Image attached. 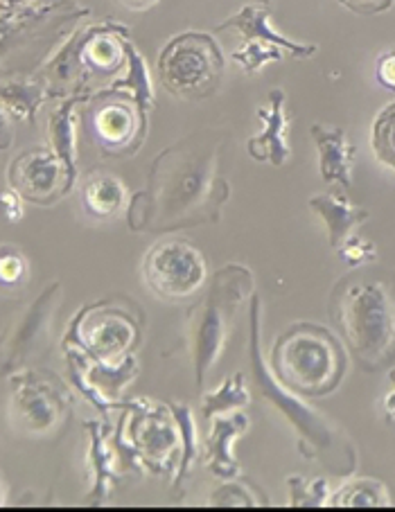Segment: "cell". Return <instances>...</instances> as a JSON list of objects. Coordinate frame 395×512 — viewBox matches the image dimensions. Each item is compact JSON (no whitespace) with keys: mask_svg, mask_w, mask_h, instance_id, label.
I'll return each instance as SVG.
<instances>
[{"mask_svg":"<svg viewBox=\"0 0 395 512\" xmlns=\"http://www.w3.org/2000/svg\"><path fill=\"white\" fill-rule=\"evenodd\" d=\"M219 143L186 138L156 156L145 192L134 194L129 206L131 231H174L204 222H217L231 194L228 183L215 174Z\"/></svg>","mask_w":395,"mask_h":512,"instance_id":"obj_1","label":"cell"},{"mask_svg":"<svg viewBox=\"0 0 395 512\" xmlns=\"http://www.w3.org/2000/svg\"><path fill=\"white\" fill-rule=\"evenodd\" d=\"M330 319L359 366L380 370L395 355V285L380 271L362 269L337 282Z\"/></svg>","mask_w":395,"mask_h":512,"instance_id":"obj_2","label":"cell"},{"mask_svg":"<svg viewBox=\"0 0 395 512\" xmlns=\"http://www.w3.org/2000/svg\"><path fill=\"white\" fill-rule=\"evenodd\" d=\"M346 350L323 325L294 323L271 348V373L298 397H321L335 391L346 375Z\"/></svg>","mask_w":395,"mask_h":512,"instance_id":"obj_3","label":"cell"},{"mask_svg":"<svg viewBox=\"0 0 395 512\" xmlns=\"http://www.w3.org/2000/svg\"><path fill=\"white\" fill-rule=\"evenodd\" d=\"M251 341H249V352H251V373L256 388L262 393L265 400L274 402L280 413L292 422L296 427L298 445H301V452L307 458H319V461L330 467L335 474L348 476L355 472L357 465V454L355 447L350 440L341 434L337 427H332L330 422L314 413L312 409L298 400V395L289 393L287 388L280 386L274 377L267 373L265 361L260 355V300H251Z\"/></svg>","mask_w":395,"mask_h":512,"instance_id":"obj_4","label":"cell"},{"mask_svg":"<svg viewBox=\"0 0 395 512\" xmlns=\"http://www.w3.org/2000/svg\"><path fill=\"white\" fill-rule=\"evenodd\" d=\"M253 289V273L242 264H226L213 278V285L204 303L195 312L192 323V350H195V377L201 391L208 370L226 348L231 339L233 321L244 300H249Z\"/></svg>","mask_w":395,"mask_h":512,"instance_id":"obj_5","label":"cell"},{"mask_svg":"<svg viewBox=\"0 0 395 512\" xmlns=\"http://www.w3.org/2000/svg\"><path fill=\"white\" fill-rule=\"evenodd\" d=\"M222 75V48L208 32L177 34L158 55V79L165 91L181 100H206L215 95Z\"/></svg>","mask_w":395,"mask_h":512,"instance_id":"obj_6","label":"cell"},{"mask_svg":"<svg viewBox=\"0 0 395 512\" xmlns=\"http://www.w3.org/2000/svg\"><path fill=\"white\" fill-rule=\"evenodd\" d=\"M122 429L136 461L154 474H168L181 456V436L170 406L149 400L122 402Z\"/></svg>","mask_w":395,"mask_h":512,"instance_id":"obj_7","label":"cell"},{"mask_svg":"<svg viewBox=\"0 0 395 512\" xmlns=\"http://www.w3.org/2000/svg\"><path fill=\"white\" fill-rule=\"evenodd\" d=\"M138 343V323L118 307L93 303L79 312L66 334L64 350L75 348L91 359L118 364Z\"/></svg>","mask_w":395,"mask_h":512,"instance_id":"obj_8","label":"cell"},{"mask_svg":"<svg viewBox=\"0 0 395 512\" xmlns=\"http://www.w3.org/2000/svg\"><path fill=\"white\" fill-rule=\"evenodd\" d=\"M143 276L152 294L179 303L195 296L206 285V260L195 244L188 240H163L147 251L143 260Z\"/></svg>","mask_w":395,"mask_h":512,"instance_id":"obj_9","label":"cell"},{"mask_svg":"<svg viewBox=\"0 0 395 512\" xmlns=\"http://www.w3.org/2000/svg\"><path fill=\"white\" fill-rule=\"evenodd\" d=\"M70 397L55 377L46 373H14L10 413L16 429L30 436L57 431L66 418Z\"/></svg>","mask_w":395,"mask_h":512,"instance_id":"obj_10","label":"cell"},{"mask_svg":"<svg viewBox=\"0 0 395 512\" xmlns=\"http://www.w3.org/2000/svg\"><path fill=\"white\" fill-rule=\"evenodd\" d=\"M59 296L61 285L52 282L0 337V377H12L14 373H19L30 359L37 357L48 346Z\"/></svg>","mask_w":395,"mask_h":512,"instance_id":"obj_11","label":"cell"},{"mask_svg":"<svg viewBox=\"0 0 395 512\" xmlns=\"http://www.w3.org/2000/svg\"><path fill=\"white\" fill-rule=\"evenodd\" d=\"M98 104L91 113L93 134L109 154H134L143 145L147 129L140 122V113L129 93L98 91L93 95Z\"/></svg>","mask_w":395,"mask_h":512,"instance_id":"obj_12","label":"cell"},{"mask_svg":"<svg viewBox=\"0 0 395 512\" xmlns=\"http://www.w3.org/2000/svg\"><path fill=\"white\" fill-rule=\"evenodd\" d=\"M7 179H10V188L19 192L25 201L39 203V206H50L73 190L64 163L50 147H34L16 156L7 170Z\"/></svg>","mask_w":395,"mask_h":512,"instance_id":"obj_13","label":"cell"},{"mask_svg":"<svg viewBox=\"0 0 395 512\" xmlns=\"http://www.w3.org/2000/svg\"><path fill=\"white\" fill-rule=\"evenodd\" d=\"M68 14H91L89 7H79L73 0H43V3L0 10V61L37 41V34L50 21Z\"/></svg>","mask_w":395,"mask_h":512,"instance_id":"obj_14","label":"cell"},{"mask_svg":"<svg viewBox=\"0 0 395 512\" xmlns=\"http://www.w3.org/2000/svg\"><path fill=\"white\" fill-rule=\"evenodd\" d=\"M258 118L262 120V131L249 140V156L258 163L285 165L292 156L287 145V113H285V91L274 88L269 93L267 107L258 109Z\"/></svg>","mask_w":395,"mask_h":512,"instance_id":"obj_15","label":"cell"},{"mask_svg":"<svg viewBox=\"0 0 395 512\" xmlns=\"http://www.w3.org/2000/svg\"><path fill=\"white\" fill-rule=\"evenodd\" d=\"M210 431L204 445V463L210 472H213L219 481H231L240 474V465L233 458V443L235 438L247 434L251 422L244 413L228 411V416H213L208 420Z\"/></svg>","mask_w":395,"mask_h":512,"instance_id":"obj_16","label":"cell"},{"mask_svg":"<svg viewBox=\"0 0 395 512\" xmlns=\"http://www.w3.org/2000/svg\"><path fill=\"white\" fill-rule=\"evenodd\" d=\"M312 138L319 149V170L326 183H337L344 190L353 188L355 145H350L344 127L312 125Z\"/></svg>","mask_w":395,"mask_h":512,"instance_id":"obj_17","label":"cell"},{"mask_svg":"<svg viewBox=\"0 0 395 512\" xmlns=\"http://www.w3.org/2000/svg\"><path fill=\"white\" fill-rule=\"evenodd\" d=\"M93 95L95 91H91V88L66 95L48 118L50 149L59 156V161L64 163L68 179L73 185L77 181V107L79 104L91 102Z\"/></svg>","mask_w":395,"mask_h":512,"instance_id":"obj_18","label":"cell"},{"mask_svg":"<svg viewBox=\"0 0 395 512\" xmlns=\"http://www.w3.org/2000/svg\"><path fill=\"white\" fill-rule=\"evenodd\" d=\"M237 30L242 34L244 39H260V41H267V43H274V46L283 48L289 55L296 57V59H310L316 55V46H307V43H296L292 39L283 37V34H278L274 28L269 25V7L262 5H247L242 7L240 12L228 16L226 21H222L215 28V32H224V30Z\"/></svg>","mask_w":395,"mask_h":512,"instance_id":"obj_19","label":"cell"},{"mask_svg":"<svg viewBox=\"0 0 395 512\" xmlns=\"http://www.w3.org/2000/svg\"><path fill=\"white\" fill-rule=\"evenodd\" d=\"M310 208L326 222L328 240L335 251L353 235L359 224L371 219L366 208H355L346 197H337V194H316L310 199Z\"/></svg>","mask_w":395,"mask_h":512,"instance_id":"obj_20","label":"cell"},{"mask_svg":"<svg viewBox=\"0 0 395 512\" xmlns=\"http://www.w3.org/2000/svg\"><path fill=\"white\" fill-rule=\"evenodd\" d=\"M48 100H52V91L39 75L0 79V104L10 116L30 125L37 122V113Z\"/></svg>","mask_w":395,"mask_h":512,"instance_id":"obj_21","label":"cell"},{"mask_svg":"<svg viewBox=\"0 0 395 512\" xmlns=\"http://www.w3.org/2000/svg\"><path fill=\"white\" fill-rule=\"evenodd\" d=\"M91 434L89 461L93 465V490L89 494L91 503H104L109 499V490L116 485L118 470V449L113 438L109 440V427L100 422H86Z\"/></svg>","mask_w":395,"mask_h":512,"instance_id":"obj_22","label":"cell"},{"mask_svg":"<svg viewBox=\"0 0 395 512\" xmlns=\"http://www.w3.org/2000/svg\"><path fill=\"white\" fill-rule=\"evenodd\" d=\"M82 203L89 215L98 219H113L125 208L127 188L118 176L93 172L82 188Z\"/></svg>","mask_w":395,"mask_h":512,"instance_id":"obj_23","label":"cell"},{"mask_svg":"<svg viewBox=\"0 0 395 512\" xmlns=\"http://www.w3.org/2000/svg\"><path fill=\"white\" fill-rule=\"evenodd\" d=\"M125 52H127V77H120L116 82H111L109 91L129 93L140 113V122H143V127L147 129V116L149 111L154 109L152 77H149L143 55H140L129 39H125Z\"/></svg>","mask_w":395,"mask_h":512,"instance_id":"obj_24","label":"cell"},{"mask_svg":"<svg viewBox=\"0 0 395 512\" xmlns=\"http://www.w3.org/2000/svg\"><path fill=\"white\" fill-rule=\"evenodd\" d=\"M328 506L332 508H382L393 506V499L386 485L373 479L348 481L346 485L330 494Z\"/></svg>","mask_w":395,"mask_h":512,"instance_id":"obj_25","label":"cell"},{"mask_svg":"<svg viewBox=\"0 0 395 512\" xmlns=\"http://www.w3.org/2000/svg\"><path fill=\"white\" fill-rule=\"evenodd\" d=\"M249 402L251 395L247 388H244V373H235L233 377H228L217 391L206 395L201 411H204V420L208 422L213 416H219V413L244 409Z\"/></svg>","mask_w":395,"mask_h":512,"instance_id":"obj_26","label":"cell"},{"mask_svg":"<svg viewBox=\"0 0 395 512\" xmlns=\"http://www.w3.org/2000/svg\"><path fill=\"white\" fill-rule=\"evenodd\" d=\"M174 413V420H177L179 436H181V456L177 465V476H174V485L183 483V479L190 474L192 463L197 458V427H195V416L188 409L186 404H170Z\"/></svg>","mask_w":395,"mask_h":512,"instance_id":"obj_27","label":"cell"},{"mask_svg":"<svg viewBox=\"0 0 395 512\" xmlns=\"http://www.w3.org/2000/svg\"><path fill=\"white\" fill-rule=\"evenodd\" d=\"M371 145L377 161L391 167L395 172V102L386 104V107L377 113L371 131Z\"/></svg>","mask_w":395,"mask_h":512,"instance_id":"obj_28","label":"cell"},{"mask_svg":"<svg viewBox=\"0 0 395 512\" xmlns=\"http://www.w3.org/2000/svg\"><path fill=\"white\" fill-rule=\"evenodd\" d=\"M289 506L294 508H321L328 506L330 490L326 479L307 481L303 476H289Z\"/></svg>","mask_w":395,"mask_h":512,"instance_id":"obj_29","label":"cell"},{"mask_svg":"<svg viewBox=\"0 0 395 512\" xmlns=\"http://www.w3.org/2000/svg\"><path fill=\"white\" fill-rule=\"evenodd\" d=\"M283 48L274 46V43H267V41H260V39H249L244 43L242 48H237L233 52V61L235 64H240L244 73H258L262 66L267 64H274V61L283 59Z\"/></svg>","mask_w":395,"mask_h":512,"instance_id":"obj_30","label":"cell"},{"mask_svg":"<svg viewBox=\"0 0 395 512\" xmlns=\"http://www.w3.org/2000/svg\"><path fill=\"white\" fill-rule=\"evenodd\" d=\"M267 499H256L247 483L226 481L210 494V506H265Z\"/></svg>","mask_w":395,"mask_h":512,"instance_id":"obj_31","label":"cell"},{"mask_svg":"<svg viewBox=\"0 0 395 512\" xmlns=\"http://www.w3.org/2000/svg\"><path fill=\"white\" fill-rule=\"evenodd\" d=\"M28 278V260L14 246H0V285L16 287Z\"/></svg>","mask_w":395,"mask_h":512,"instance_id":"obj_32","label":"cell"},{"mask_svg":"<svg viewBox=\"0 0 395 512\" xmlns=\"http://www.w3.org/2000/svg\"><path fill=\"white\" fill-rule=\"evenodd\" d=\"M337 253L341 255V260L350 264V267H362V264L375 262V258H377L375 244L366 242L364 237H359V235H350L348 240L339 246Z\"/></svg>","mask_w":395,"mask_h":512,"instance_id":"obj_33","label":"cell"},{"mask_svg":"<svg viewBox=\"0 0 395 512\" xmlns=\"http://www.w3.org/2000/svg\"><path fill=\"white\" fill-rule=\"evenodd\" d=\"M23 201L25 199L14 188H7L0 192V210H3L7 222H21L25 215Z\"/></svg>","mask_w":395,"mask_h":512,"instance_id":"obj_34","label":"cell"},{"mask_svg":"<svg viewBox=\"0 0 395 512\" xmlns=\"http://www.w3.org/2000/svg\"><path fill=\"white\" fill-rule=\"evenodd\" d=\"M375 79L386 91H395V50L384 52L375 61Z\"/></svg>","mask_w":395,"mask_h":512,"instance_id":"obj_35","label":"cell"},{"mask_svg":"<svg viewBox=\"0 0 395 512\" xmlns=\"http://www.w3.org/2000/svg\"><path fill=\"white\" fill-rule=\"evenodd\" d=\"M395 0H339V5H344L346 10L362 14V16H375L386 10H391Z\"/></svg>","mask_w":395,"mask_h":512,"instance_id":"obj_36","label":"cell"},{"mask_svg":"<svg viewBox=\"0 0 395 512\" xmlns=\"http://www.w3.org/2000/svg\"><path fill=\"white\" fill-rule=\"evenodd\" d=\"M14 143V125L10 113L0 104V152H7Z\"/></svg>","mask_w":395,"mask_h":512,"instance_id":"obj_37","label":"cell"},{"mask_svg":"<svg viewBox=\"0 0 395 512\" xmlns=\"http://www.w3.org/2000/svg\"><path fill=\"white\" fill-rule=\"evenodd\" d=\"M391 382H393L391 393L384 397V416L389 422L395 420V370H391Z\"/></svg>","mask_w":395,"mask_h":512,"instance_id":"obj_38","label":"cell"},{"mask_svg":"<svg viewBox=\"0 0 395 512\" xmlns=\"http://www.w3.org/2000/svg\"><path fill=\"white\" fill-rule=\"evenodd\" d=\"M122 7H127L131 12H147L149 7H154L156 3H161V0H118Z\"/></svg>","mask_w":395,"mask_h":512,"instance_id":"obj_39","label":"cell"},{"mask_svg":"<svg viewBox=\"0 0 395 512\" xmlns=\"http://www.w3.org/2000/svg\"><path fill=\"white\" fill-rule=\"evenodd\" d=\"M3 7L12 10V7H23V5H34V3H43V0H0Z\"/></svg>","mask_w":395,"mask_h":512,"instance_id":"obj_40","label":"cell"},{"mask_svg":"<svg viewBox=\"0 0 395 512\" xmlns=\"http://www.w3.org/2000/svg\"><path fill=\"white\" fill-rule=\"evenodd\" d=\"M3 503H5V485L0 481V506H3Z\"/></svg>","mask_w":395,"mask_h":512,"instance_id":"obj_41","label":"cell"},{"mask_svg":"<svg viewBox=\"0 0 395 512\" xmlns=\"http://www.w3.org/2000/svg\"><path fill=\"white\" fill-rule=\"evenodd\" d=\"M258 3H260V5H267V7H269L271 0H258Z\"/></svg>","mask_w":395,"mask_h":512,"instance_id":"obj_42","label":"cell"},{"mask_svg":"<svg viewBox=\"0 0 395 512\" xmlns=\"http://www.w3.org/2000/svg\"><path fill=\"white\" fill-rule=\"evenodd\" d=\"M0 10H3V3H0Z\"/></svg>","mask_w":395,"mask_h":512,"instance_id":"obj_43","label":"cell"}]
</instances>
